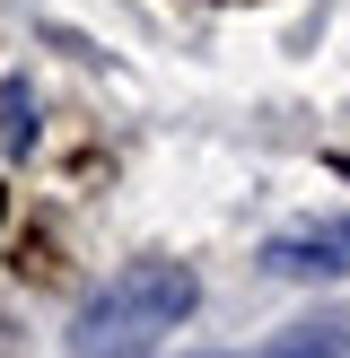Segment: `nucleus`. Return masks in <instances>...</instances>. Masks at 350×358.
Here are the masks:
<instances>
[{
  "label": "nucleus",
  "instance_id": "obj_4",
  "mask_svg": "<svg viewBox=\"0 0 350 358\" xmlns=\"http://www.w3.org/2000/svg\"><path fill=\"white\" fill-rule=\"evenodd\" d=\"M332 166H342V175H350V157H332Z\"/></svg>",
  "mask_w": 350,
  "mask_h": 358
},
{
  "label": "nucleus",
  "instance_id": "obj_3",
  "mask_svg": "<svg viewBox=\"0 0 350 358\" xmlns=\"http://www.w3.org/2000/svg\"><path fill=\"white\" fill-rule=\"evenodd\" d=\"M0 210H9V184H0Z\"/></svg>",
  "mask_w": 350,
  "mask_h": 358
},
{
  "label": "nucleus",
  "instance_id": "obj_1",
  "mask_svg": "<svg viewBox=\"0 0 350 358\" xmlns=\"http://www.w3.org/2000/svg\"><path fill=\"white\" fill-rule=\"evenodd\" d=\"M184 315H192V271L184 262H132V271L105 280V297L79 315L70 358H149Z\"/></svg>",
  "mask_w": 350,
  "mask_h": 358
},
{
  "label": "nucleus",
  "instance_id": "obj_2",
  "mask_svg": "<svg viewBox=\"0 0 350 358\" xmlns=\"http://www.w3.org/2000/svg\"><path fill=\"white\" fill-rule=\"evenodd\" d=\"M272 271L307 280V271H350V219H315V227H289V236H272Z\"/></svg>",
  "mask_w": 350,
  "mask_h": 358
}]
</instances>
